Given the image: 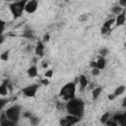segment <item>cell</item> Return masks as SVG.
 Segmentation results:
<instances>
[{"mask_svg": "<svg viewBox=\"0 0 126 126\" xmlns=\"http://www.w3.org/2000/svg\"><path fill=\"white\" fill-rule=\"evenodd\" d=\"M66 110L68 114H72L75 116H78L79 118H82L85 112V102L81 98H72L69 99L66 103Z\"/></svg>", "mask_w": 126, "mask_h": 126, "instance_id": "1", "label": "cell"}, {"mask_svg": "<svg viewBox=\"0 0 126 126\" xmlns=\"http://www.w3.org/2000/svg\"><path fill=\"white\" fill-rule=\"evenodd\" d=\"M29 0H17L9 4V10L14 19H17L22 16L23 12L25 11L26 4Z\"/></svg>", "mask_w": 126, "mask_h": 126, "instance_id": "2", "label": "cell"}, {"mask_svg": "<svg viewBox=\"0 0 126 126\" xmlns=\"http://www.w3.org/2000/svg\"><path fill=\"white\" fill-rule=\"evenodd\" d=\"M75 94H76V83L75 82H69L65 84L60 89V92H59V95L66 100L74 98Z\"/></svg>", "mask_w": 126, "mask_h": 126, "instance_id": "3", "label": "cell"}, {"mask_svg": "<svg viewBox=\"0 0 126 126\" xmlns=\"http://www.w3.org/2000/svg\"><path fill=\"white\" fill-rule=\"evenodd\" d=\"M21 110H22V108H21L20 105L14 104V105L10 106V107L5 111V114H6L7 118H8L10 121H12V122L16 125L17 122H18V120H19V118H20Z\"/></svg>", "mask_w": 126, "mask_h": 126, "instance_id": "4", "label": "cell"}, {"mask_svg": "<svg viewBox=\"0 0 126 126\" xmlns=\"http://www.w3.org/2000/svg\"><path fill=\"white\" fill-rule=\"evenodd\" d=\"M38 88H39V86L37 84L30 85V86H28V87H26V88L23 89V94L27 97H33L35 95Z\"/></svg>", "mask_w": 126, "mask_h": 126, "instance_id": "5", "label": "cell"}, {"mask_svg": "<svg viewBox=\"0 0 126 126\" xmlns=\"http://www.w3.org/2000/svg\"><path fill=\"white\" fill-rule=\"evenodd\" d=\"M38 7V1L37 0H29L25 7V12L29 14H32L37 10Z\"/></svg>", "mask_w": 126, "mask_h": 126, "instance_id": "6", "label": "cell"}, {"mask_svg": "<svg viewBox=\"0 0 126 126\" xmlns=\"http://www.w3.org/2000/svg\"><path fill=\"white\" fill-rule=\"evenodd\" d=\"M34 53L36 56L42 57L44 54V42L42 40H38L34 47Z\"/></svg>", "mask_w": 126, "mask_h": 126, "instance_id": "7", "label": "cell"}, {"mask_svg": "<svg viewBox=\"0 0 126 126\" xmlns=\"http://www.w3.org/2000/svg\"><path fill=\"white\" fill-rule=\"evenodd\" d=\"M126 21V10H123L122 13H120L119 15H117L115 17V25L116 27H120L122 25H124Z\"/></svg>", "mask_w": 126, "mask_h": 126, "instance_id": "8", "label": "cell"}, {"mask_svg": "<svg viewBox=\"0 0 126 126\" xmlns=\"http://www.w3.org/2000/svg\"><path fill=\"white\" fill-rule=\"evenodd\" d=\"M80 119H81V118H79L78 116H75V115H72V114H68V115L65 117L66 125H74V124L78 123Z\"/></svg>", "mask_w": 126, "mask_h": 126, "instance_id": "9", "label": "cell"}, {"mask_svg": "<svg viewBox=\"0 0 126 126\" xmlns=\"http://www.w3.org/2000/svg\"><path fill=\"white\" fill-rule=\"evenodd\" d=\"M27 73H28V76H29L30 78H34V77H36L37 74H38L36 65H32L31 67H29V69L27 70Z\"/></svg>", "mask_w": 126, "mask_h": 126, "instance_id": "10", "label": "cell"}, {"mask_svg": "<svg viewBox=\"0 0 126 126\" xmlns=\"http://www.w3.org/2000/svg\"><path fill=\"white\" fill-rule=\"evenodd\" d=\"M78 81H79V84H80V88H81V91H83L89 84V81L87 79V77L85 75H80L79 78H78Z\"/></svg>", "mask_w": 126, "mask_h": 126, "instance_id": "11", "label": "cell"}, {"mask_svg": "<svg viewBox=\"0 0 126 126\" xmlns=\"http://www.w3.org/2000/svg\"><path fill=\"white\" fill-rule=\"evenodd\" d=\"M106 66V59L105 57L103 56H99L98 59L96 60V67L99 69V70H103Z\"/></svg>", "mask_w": 126, "mask_h": 126, "instance_id": "12", "label": "cell"}, {"mask_svg": "<svg viewBox=\"0 0 126 126\" xmlns=\"http://www.w3.org/2000/svg\"><path fill=\"white\" fill-rule=\"evenodd\" d=\"M7 81L8 80H4L2 83H1V86H0V94L2 96H5L8 94V87H7Z\"/></svg>", "mask_w": 126, "mask_h": 126, "instance_id": "13", "label": "cell"}, {"mask_svg": "<svg viewBox=\"0 0 126 126\" xmlns=\"http://www.w3.org/2000/svg\"><path fill=\"white\" fill-rule=\"evenodd\" d=\"M101 92H102V88L101 87H95L94 89H93V91H92L93 99H96L99 96V94H101Z\"/></svg>", "mask_w": 126, "mask_h": 126, "instance_id": "14", "label": "cell"}, {"mask_svg": "<svg viewBox=\"0 0 126 126\" xmlns=\"http://www.w3.org/2000/svg\"><path fill=\"white\" fill-rule=\"evenodd\" d=\"M123 10H124V8L121 7L120 5H114V6H112V8H111V13H112L113 15L117 16V15H119L120 13H122Z\"/></svg>", "mask_w": 126, "mask_h": 126, "instance_id": "15", "label": "cell"}, {"mask_svg": "<svg viewBox=\"0 0 126 126\" xmlns=\"http://www.w3.org/2000/svg\"><path fill=\"white\" fill-rule=\"evenodd\" d=\"M113 24H115V18H111V19H108L107 21H105V22L102 24V27H104V28L110 30Z\"/></svg>", "mask_w": 126, "mask_h": 126, "instance_id": "16", "label": "cell"}, {"mask_svg": "<svg viewBox=\"0 0 126 126\" xmlns=\"http://www.w3.org/2000/svg\"><path fill=\"white\" fill-rule=\"evenodd\" d=\"M125 90H126V87L123 86V85H121V86H119V87H117L115 89V91H114L113 94H115V96H119V95H121L125 92Z\"/></svg>", "mask_w": 126, "mask_h": 126, "instance_id": "17", "label": "cell"}, {"mask_svg": "<svg viewBox=\"0 0 126 126\" xmlns=\"http://www.w3.org/2000/svg\"><path fill=\"white\" fill-rule=\"evenodd\" d=\"M110 118V112L109 111H107V112H105V113H103L102 115H101V117H100V122L102 123V124H105L106 123V121L108 120Z\"/></svg>", "mask_w": 126, "mask_h": 126, "instance_id": "18", "label": "cell"}, {"mask_svg": "<svg viewBox=\"0 0 126 126\" xmlns=\"http://www.w3.org/2000/svg\"><path fill=\"white\" fill-rule=\"evenodd\" d=\"M32 29H29V28H27L26 30H25V32H24V36L25 37H28V38H32L33 37V35H32Z\"/></svg>", "mask_w": 126, "mask_h": 126, "instance_id": "19", "label": "cell"}, {"mask_svg": "<svg viewBox=\"0 0 126 126\" xmlns=\"http://www.w3.org/2000/svg\"><path fill=\"white\" fill-rule=\"evenodd\" d=\"M9 54H10V50H9V49L3 51V52L1 53V55H0L1 60H2V61H8V59H9Z\"/></svg>", "mask_w": 126, "mask_h": 126, "instance_id": "20", "label": "cell"}, {"mask_svg": "<svg viewBox=\"0 0 126 126\" xmlns=\"http://www.w3.org/2000/svg\"><path fill=\"white\" fill-rule=\"evenodd\" d=\"M29 120H30V123H31L32 126H35V125H37V124L40 122V119H39L38 117H36V116H32V117L29 118Z\"/></svg>", "mask_w": 126, "mask_h": 126, "instance_id": "21", "label": "cell"}, {"mask_svg": "<svg viewBox=\"0 0 126 126\" xmlns=\"http://www.w3.org/2000/svg\"><path fill=\"white\" fill-rule=\"evenodd\" d=\"M108 48L107 47H101L99 50H98V53H99V55L100 56H103V57H105L107 54H108Z\"/></svg>", "mask_w": 126, "mask_h": 126, "instance_id": "22", "label": "cell"}, {"mask_svg": "<svg viewBox=\"0 0 126 126\" xmlns=\"http://www.w3.org/2000/svg\"><path fill=\"white\" fill-rule=\"evenodd\" d=\"M9 101L8 98H4V97H1L0 98V109H3V107L6 105V103Z\"/></svg>", "mask_w": 126, "mask_h": 126, "instance_id": "23", "label": "cell"}, {"mask_svg": "<svg viewBox=\"0 0 126 126\" xmlns=\"http://www.w3.org/2000/svg\"><path fill=\"white\" fill-rule=\"evenodd\" d=\"M92 75L93 76H98L99 73H100V70L97 68V67H94V68H92V71H91Z\"/></svg>", "mask_w": 126, "mask_h": 126, "instance_id": "24", "label": "cell"}, {"mask_svg": "<svg viewBox=\"0 0 126 126\" xmlns=\"http://www.w3.org/2000/svg\"><path fill=\"white\" fill-rule=\"evenodd\" d=\"M119 125H122V126H126V112L122 113V118L119 122Z\"/></svg>", "mask_w": 126, "mask_h": 126, "instance_id": "25", "label": "cell"}, {"mask_svg": "<svg viewBox=\"0 0 126 126\" xmlns=\"http://www.w3.org/2000/svg\"><path fill=\"white\" fill-rule=\"evenodd\" d=\"M52 76H53V70H51V69L47 70V71L45 72V74H44V77H45V78H51Z\"/></svg>", "mask_w": 126, "mask_h": 126, "instance_id": "26", "label": "cell"}, {"mask_svg": "<svg viewBox=\"0 0 126 126\" xmlns=\"http://www.w3.org/2000/svg\"><path fill=\"white\" fill-rule=\"evenodd\" d=\"M49 39H50V34H49V33H45V34L43 35V37H42V41H43L44 43H45V42H48Z\"/></svg>", "mask_w": 126, "mask_h": 126, "instance_id": "27", "label": "cell"}, {"mask_svg": "<svg viewBox=\"0 0 126 126\" xmlns=\"http://www.w3.org/2000/svg\"><path fill=\"white\" fill-rule=\"evenodd\" d=\"M23 116H24V118H30V117L32 116V114L31 111H25V112L23 113Z\"/></svg>", "mask_w": 126, "mask_h": 126, "instance_id": "28", "label": "cell"}, {"mask_svg": "<svg viewBox=\"0 0 126 126\" xmlns=\"http://www.w3.org/2000/svg\"><path fill=\"white\" fill-rule=\"evenodd\" d=\"M109 31H110V30H108V29H106V28H104V27H101V29H100V33H101V34H106Z\"/></svg>", "mask_w": 126, "mask_h": 126, "instance_id": "29", "label": "cell"}, {"mask_svg": "<svg viewBox=\"0 0 126 126\" xmlns=\"http://www.w3.org/2000/svg\"><path fill=\"white\" fill-rule=\"evenodd\" d=\"M40 83H41L42 85H44V86H47V85L49 84V80H48V78H45V79H41Z\"/></svg>", "mask_w": 126, "mask_h": 126, "instance_id": "30", "label": "cell"}, {"mask_svg": "<svg viewBox=\"0 0 126 126\" xmlns=\"http://www.w3.org/2000/svg\"><path fill=\"white\" fill-rule=\"evenodd\" d=\"M118 2H119V5L121 7H123L124 9L126 8V0H118Z\"/></svg>", "mask_w": 126, "mask_h": 126, "instance_id": "31", "label": "cell"}, {"mask_svg": "<svg viewBox=\"0 0 126 126\" xmlns=\"http://www.w3.org/2000/svg\"><path fill=\"white\" fill-rule=\"evenodd\" d=\"M0 23H1V27H2V29H1V33H4V31H5V22H4L3 20H1Z\"/></svg>", "mask_w": 126, "mask_h": 126, "instance_id": "32", "label": "cell"}, {"mask_svg": "<svg viewBox=\"0 0 126 126\" xmlns=\"http://www.w3.org/2000/svg\"><path fill=\"white\" fill-rule=\"evenodd\" d=\"M90 66H91V68H94V67H96V61H91Z\"/></svg>", "mask_w": 126, "mask_h": 126, "instance_id": "33", "label": "cell"}, {"mask_svg": "<svg viewBox=\"0 0 126 126\" xmlns=\"http://www.w3.org/2000/svg\"><path fill=\"white\" fill-rule=\"evenodd\" d=\"M115 97H116V96H115V94H108V99H109V100H113V99H114Z\"/></svg>", "mask_w": 126, "mask_h": 126, "instance_id": "34", "label": "cell"}, {"mask_svg": "<svg viewBox=\"0 0 126 126\" xmlns=\"http://www.w3.org/2000/svg\"><path fill=\"white\" fill-rule=\"evenodd\" d=\"M122 106L123 107H126V96L123 98V100H122Z\"/></svg>", "mask_w": 126, "mask_h": 126, "instance_id": "35", "label": "cell"}, {"mask_svg": "<svg viewBox=\"0 0 126 126\" xmlns=\"http://www.w3.org/2000/svg\"><path fill=\"white\" fill-rule=\"evenodd\" d=\"M47 66H48V63H45V62H44V63L42 64V67H43V68H46Z\"/></svg>", "mask_w": 126, "mask_h": 126, "instance_id": "36", "label": "cell"}, {"mask_svg": "<svg viewBox=\"0 0 126 126\" xmlns=\"http://www.w3.org/2000/svg\"><path fill=\"white\" fill-rule=\"evenodd\" d=\"M32 62L35 64V62H36V58H33V59H32Z\"/></svg>", "mask_w": 126, "mask_h": 126, "instance_id": "37", "label": "cell"}, {"mask_svg": "<svg viewBox=\"0 0 126 126\" xmlns=\"http://www.w3.org/2000/svg\"><path fill=\"white\" fill-rule=\"evenodd\" d=\"M124 46H125V48H126V43H125V44H124Z\"/></svg>", "mask_w": 126, "mask_h": 126, "instance_id": "38", "label": "cell"}]
</instances>
